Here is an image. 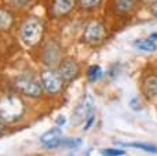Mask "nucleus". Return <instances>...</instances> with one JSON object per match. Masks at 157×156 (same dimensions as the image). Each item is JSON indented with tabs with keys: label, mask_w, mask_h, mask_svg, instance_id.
<instances>
[{
	"label": "nucleus",
	"mask_w": 157,
	"mask_h": 156,
	"mask_svg": "<svg viewBox=\"0 0 157 156\" xmlns=\"http://www.w3.org/2000/svg\"><path fill=\"white\" fill-rule=\"evenodd\" d=\"M25 113V104L15 94H4L0 97V120L3 123H14Z\"/></svg>",
	"instance_id": "nucleus-1"
},
{
	"label": "nucleus",
	"mask_w": 157,
	"mask_h": 156,
	"mask_svg": "<svg viewBox=\"0 0 157 156\" xmlns=\"http://www.w3.org/2000/svg\"><path fill=\"white\" fill-rule=\"evenodd\" d=\"M44 35V25L41 19L36 17H29L22 22L19 28V37L22 43L28 47H35L43 40Z\"/></svg>",
	"instance_id": "nucleus-2"
},
{
	"label": "nucleus",
	"mask_w": 157,
	"mask_h": 156,
	"mask_svg": "<svg viewBox=\"0 0 157 156\" xmlns=\"http://www.w3.org/2000/svg\"><path fill=\"white\" fill-rule=\"evenodd\" d=\"M14 86L21 94L30 98H37L41 96L43 91V86L39 80H36L30 73H19L15 76L14 80Z\"/></svg>",
	"instance_id": "nucleus-3"
},
{
	"label": "nucleus",
	"mask_w": 157,
	"mask_h": 156,
	"mask_svg": "<svg viewBox=\"0 0 157 156\" xmlns=\"http://www.w3.org/2000/svg\"><path fill=\"white\" fill-rule=\"evenodd\" d=\"M40 83L43 86V90H46L48 94H58L62 90L63 80L61 77L59 72L48 68L41 71L40 73Z\"/></svg>",
	"instance_id": "nucleus-4"
},
{
	"label": "nucleus",
	"mask_w": 157,
	"mask_h": 156,
	"mask_svg": "<svg viewBox=\"0 0 157 156\" xmlns=\"http://www.w3.org/2000/svg\"><path fill=\"white\" fill-rule=\"evenodd\" d=\"M106 36V29L102 22L92 19L87 24L86 29L83 33V39L87 44H99L103 41Z\"/></svg>",
	"instance_id": "nucleus-5"
},
{
	"label": "nucleus",
	"mask_w": 157,
	"mask_h": 156,
	"mask_svg": "<svg viewBox=\"0 0 157 156\" xmlns=\"http://www.w3.org/2000/svg\"><path fill=\"white\" fill-rule=\"evenodd\" d=\"M58 72H59L63 82L69 83L78 76V73H80V66H78L76 60H73V58H66V60H62L59 62Z\"/></svg>",
	"instance_id": "nucleus-6"
},
{
	"label": "nucleus",
	"mask_w": 157,
	"mask_h": 156,
	"mask_svg": "<svg viewBox=\"0 0 157 156\" xmlns=\"http://www.w3.org/2000/svg\"><path fill=\"white\" fill-rule=\"evenodd\" d=\"M61 140H62V131H61L59 127H54V129L47 130L40 137V142L47 149H54L61 146Z\"/></svg>",
	"instance_id": "nucleus-7"
},
{
	"label": "nucleus",
	"mask_w": 157,
	"mask_h": 156,
	"mask_svg": "<svg viewBox=\"0 0 157 156\" xmlns=\"http://www.w3.org/2000/svg\"><path fill=\"white\" fill-rule=\"evenodd\" d=\"M76 0H52L51 14L54 17H66L75 8Z\"/></svg>",
	"instance_id": "nucleus-8"
},
{
	"label": "nucleus",
	"mask_w": 157,
	"mask_h": 156,
	"mask_svg": "<svg viewBox=\"0 0 157 156\" xmlns=\"http://www.w3.org/2000/svg\"><path fill=\"white\" fill-rule=\"evenodd\" d=\"M61 58V49L55 41H50L43 50V55H41V60L46 65H54L59 61Z\"/></svg>",
	"instance_id": "nucleus-9"
},
{
	"label": "nucleus",
	"mask_w": 157,
	"mask_h": 156,
	"mask_svg": "<svg viewBox=\"0 0 157 156\" xmlns=\"http://www.w3.org/2000/svg\"><path fill=\"white\" fill-rule=\"evenodd\" d=\"M94 111V102H92V97L91 94H87L83 98V102L81 105H78L76 112H75V118L77 119V122L80 120H86V118L90 115V113Z\"/></svg>",
	"instance_id": "nucleus-10"
},
{
	"label": "nucleus",
	"mask_w": 157,
	"mask_h": 156,
	"mask_svg": "<svg viewBox=\"0 0 157 156\" xmlns=\"http://www.w3.org/2000/svg\"><path fill=\"white\" fill-rule=\"evenodd\" d=\"M142 93L146 98L157 97V75H149L142 82Z\"/></svg>",
	"instance_id": "nucleus-11"
},
{
	"label": "nucleus",
	"mask_w": 157,
	"mask_h": 156,
	"mask_svg": "<svg viewBox=\"0 0 157 156\" xmlns=\"http://www.w3.org/2000/svg\"><path fill=\"white\" fill-rule=\"evenodd\" d=\"M134 46L139 50V51H145V53H153L157 50V44L153 39L147 37V39H138L134 41Z\"/></svg>",
	"instance_id": "nucleus-12"
},
{
	"label": "nucleus",
	"mask_w": 157,
	"mask_h": 156,
	"mask_svg": "<svg viewBox=\"0 0 157 156\" xmlns=\"http://www.w3.org/2000/svg\"><path fill=\"white\" fill-rule=\"evenodd\" d=\"M103 71L101 68V65H91L88 69H87V80L91 83H95L102 77Z\"/></svg>",
	"instance_id": "nucleus-13"
},
{
	"label": "nucleus",
	"mask_w": 157,
	"mask_h": 156,
	"mask_svg": "<svg viewBox=\"0 0 157 156\" xmlns=\"http://www.w3.org/2000/svg\"><path fill=\"white\" fill-rule=\"evenodd\" d=\"M136 4V0H116L114 6H116V10L119 13H130Z\"/></svg>",
	"instance_id": "nucleus-14"
},
{
	"label": "nucleus",
	"mask_w": 157,
	"mask_h": 156,
	"mask_svg": "<svg viewBox=\"0 0 157 156\" xmlns=\"http://www.w3.org/2000/svg\"><path fill=\"white\" fill-rule=\"evenodd\" d=\"M13 25V15L10 11L0 8V29L4 30Z\"/></svg>",
	"instance_id": "nucleus-15"
},
{
	"label": "nucleus",
	"mask_w": 157,
	"mask_h": 156,
	"mask_svg": "<svg viewBox=\"0 0 157 156\" xmlns=\"http://www.w3.org/2000/svg\"><path fill=\"white\" fill-rule=\"evenodd\" d=\"M131 148H136V149H142L145 152H150V154H157V145H153L150 142H132V144H127Z\"/></svg>",
	"instance_id": "nucleus-16"
},
{
	"label": "nucleus",
	"mask_w": 157,
	"mask_h": 156,
	"mask_svg": "<svg viewBox=\"0 0 157 156\" xmlns=\"http://www.w3.org/2000/svg\"><path fill=\"white\" fill-rule=\"evenodd\" d=\"M80 3V7L84 8V10H91V8H95L102 3V0H78Z\"/></svg>",
	"instance_id": "nucleus-17"
},
{
	"label": "nucleus",
	"mask_w": 157,
	"mask_h": 156,
	"mask_svg": "<svg viewBox=\"0 0 157 156\" xmlns=\"http://www.w3.org/2000/svg\"><path fill=\"white\" fill-rule=\"evenodd\" d=\"M128 105H130V108L132 111H135V112L142 111V104H141V101H139V98H136V97H132V98L130 99V102H128Z\"/></svg>",
	"instance_id": "nucleus-18"
},
{
	"label": "nucleus",
	"mask_w": 157,
	"mask_h": 156,
	"mask_svg": "<svg viewBox=\"0 0 157 156\" xmlns=\"http://www.w3.org/2000/svg\"><path fill=\"white\" fill-rule=\"evenodd\" d=\"M125 152L123 149H103L102 155H108V156H123Z\"/></svg>",
	"instance_id": "nucleus-19"
},
{
	"label": "nucleus",
	"mask_w": 157,
	"mask_h": 156,
	"mask_svg": "<svg viewBox=\"0 0 157 156\" xmlns=\"http://www.w3.org/2000/svg\"><path fill=\"white\" fill-rule=\"evenodd\" d=\"M94 120H95V111H92V112L86 118V124H84V130H88L90 127L92 126Z\"/></svg>",
	"instance_id": "nucleus-20"
},
{
	"label": "nucleus",
	"mask_w": 157,
	"mask_h": 156,
	"mask_svg": "<svg viewBox=\"0 0 157 156\" xmlns=\"http://www.w3.org/2000/svg\"><path fill=\"white\" fill-rule=\"evenodd\" d=\"M8 3H10L11 6H14V7H24V6H26L28 3L30 2V0H7Z\"/></svg>",
	"instance_id": "nucleus-21"
},
{
	"label": "nucleus",
	"mask_w": 157,
	"mask_h": 156,
	"mask_svg": "<svg viewBox=\"0 0 157 156\" xmlns=\"http://www.w3.org/2000/svg\"><path fill=\"white\" fill-rule=\"evenodd\" d=\"M149 6H150V7H149L150 14H152V15L157 19V2L156 3H152V4H149Z\"/></svg>",
	"instance_id": "nucleus-22"
},
{
	"label": "nucleus",
	"mask_w": 157,
	"mask_h": 156,
	"mask_svg": "<svg viewBox=\"0 0 157 156\" xmlns=\"http://www.w3.org/2000/svg\"><path fill=\"white\" fill-rule=\"evenodd\" d=\"M65 123H66V118H65V116H63V115L58 116V118H57V124H58V126H63Z\"/></svg>",
	"instance_id": "nucleus-23"
},
{
	"label": "nucleus",
	"mask_w": 157,
	"mask_h": 156,
	"mask_svg": "<svg viewBox=\"0 0 157 156\" xmlns=\"http://www.w3.org/2000/svg\"><path fill=\"white\" fill-rule=\"evenodd\" d=\"M144 3H146V4H152V3H156L157 0H142Z\"/></svg>",
	"instance_id": "nucleus-24"
},
{
	"label": "nucleus",
	"mask_w": 157,
	"mask_h": 156,
	"mask_svg": "<svg viewBox=\"0 0 157 156\" xmlns=\"http://www.w3.org/2000/svg\"><path fill=\"white\" fill-rule=\"evenodd\" d=\"M150 39H153V40H157V32L152 33V35H150Z\"/></svg>",
	"instance_id": "nucleus-25"
},
{
	"label": "nucleus",
	"mask_w": 157,
	"mask_h": 156,
	"mask_svg": "<svg viewBox=\"0 0 157 156\" xmlns=\"http://www.w3.org/2000/svg\"><path fill=\"white\" fill-rule=\"evenodd\" d=\"M3 129H4V123H3V122L0 120V133L3 131Z\"/></svg>",
	"instance_id": "nucleus-26"
}]
</instances>
